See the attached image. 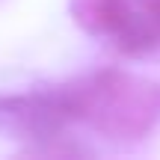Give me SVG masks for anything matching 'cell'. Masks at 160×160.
<instances>
[{"instance_id":"277c9868","label":"cell","mask_w":160,"mask_h":160,"mask_svg":"<svg viewBox=\"0 0 160 160\" xmlns=\"http://www.w3.org/2000/svg\"><path fill=\"white\" fill-rule=\"evenodd\" d=\"M139 3V12L145 15V21L151 24V27L157 30V36H160V0H137Z\"/></svg>"},{"instance_id":"3957f363","label":"cell","mask_w":160,"mask_h":160,"mask_svg":"<svg viewBox=\"0 0 160 160\" xmlns=\"http://www.w3.org/2000/svg\"><path fill=\"white\" fill-rule=\"evenodd\" d=\"M68 12L89 36L113 39L128 53H142L160 42L157 30L131 0H68Z\"/></svg>"},{"instance_id":"7a4b0ae2","label":"cell","mask_w":160,"mask_h":160,"mask_svg":"<svg viewBox=\"0 0 160 160\" xmlns=\"http://www.w3.org/2000/svg\"><path fill=\"white\" fill-rule=\"evenodd\" d=\"M68 125L71 116L59 86L0 95V137L3 139L24 142L27 148H39V145L53 148V142L62 139Z\"/></svg>"},{"instance_id":"6da1fadb","label":"cell","mask_w":160,"mask_h":160,"mask_svg":"<svg viewBox=\"0 0 160 160\" xmlns=\"http://www.w3.org/2000/svg\"><path fill=\"white\" fill-rule=\"evenodd\" d=\"M71 125L92 128L113 142H139L160 128V80L104 68L59 83Z\"/></svg>"}]
</instances>
